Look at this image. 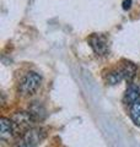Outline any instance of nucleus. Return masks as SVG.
Listing matches in <instances>:
<instances>
[{"label":"nucleus","mask_w":140,"mask_h":147,"mask_svg":"<svg viewBox=\"0 0 140 147\" xmlns=\"http://www.w3.org/2000/svg\"><path fill=\"white\" fill-rule=\"evenodd\" d=\"M46 137V132L41 127H31L16 140L14 147H37Z\"/></svg>","instance_id":"1"},{"label":"nucleus","mask_w":140,"mask_h":147,"mask_svg":"<svg viewBox=\"0 0 140 147\" xmlns=\"http://www.w3.org/2000/svg\"><path fill=\"white\" fill-rule=\"evenodd\" d=\"M41 82H42V79L37 72H33V71L27 72L18 82V92L22 96H25V97L32 96L39 88Z\"/></svg>","instance_id":"2"},{"label":"nucleus","mask_w":140,"mask_h":147,"mask_svg":"<svg viewBox=\"0 0 140 147\" xmlns=\"http://www.w3.org/2000/svg\"><path fill=\"white\" fill-rule=\"evenodd\" d=\"M12 121L15 124L16 132L20 131V134H23L25 131H27L29 129L32 127V124H33L35 119L32 118L30 112H18L12 118Z\"/></svg>","instance_id":"3"},{"label":"nucleus","mask_w":140,"mask_h":147,"mask_svg":"<svg viewBox=\"0 0 140 147\" xmlns=\"http://www.w3.org/2000/svg\"><path fill=\"white\" fill-rule=\"evenodd\" d=\"M139 99H140V79H134L132 82H129V86L127 91H125L124 100L125 103L132 105Z\"/></svg>","instance_id":"4"},{"label":"nucleus","mask_w":140,"mask_h":147,"mask_svg":"<svg viewBox=\"0 0 140 147\" xmlns=\"http://www.w3.org/2000/svg\"><path fill=\"white\" fill-rule=\"evenodd\" d=\"M91 48L95 50V53L99 55H103L108 50V44H107V39L101 34H92L88 39Z\"/></svg>","instance_id":"5"},{"label":"nucleus","mask_w":140,"mask_h":147,"mask_svg":"<svg viewBox=\"0 0 140 147\" xmlns=\"http://www.w3.org/2000/svg\"><path fill=\"white\" fill-rule=\"evenodd\" d=\"M0 125H1V131H0L1 140H4V141L11 140L12 137H14V135L16 134L15 124H14L12 119L1 118V119H0Z\"/></svg>","instance_id":"6"},{"label":"nucleus","mask_w":140,"mask_h":147,"mask_svg":"<svg viewBox=\"0 0 140 147\" xmlns=\"http://www.w3.org/2000/svg\"><path fill=\"white\" fill-rule=\"evenodd\" d=\"M119 69L123 74L124 80H127L128 82H132L137 76V66L133 63H124Z\"/></svg>","instance_id":"7"},{"label":"nucleus","mask_w":140,"mask_h":147,"mask_svg":"<svg viewBox=\"0 0 140 147\" xmlns=\"http://www.w3.org/2000/svg\"><path fill=\"white\" fill-rule=\"evenodd\" d=\"M29 112H30V114L32 115V118L35 119V121L36 120H42V119L44 118V114H46L44 108L42 107L41 104L37 103V102H35V104L31 105V108H30Z\"/></svg>","instance_id":"8"},{"label":"nucleus","mask_w":140,"mask_h":147,"mask_svg":"<svg viewBox=\"0 0 140 147\" xmlns=\"http://www.w3.org/2000/svg\"><path fill=\"white\" fill-rule=\"evenodd\" d=\"M122 80H124V77H123V74H122V71H120L119 67L109 71L108 75H107V77H106V81L108 82L109 85H116V84H118V82H120Z\"/></svg>","instance_id":"9"},{"label":"nucleus","mask_w":140,"mask_h":147,"mask_svg":"<svg viewBox=\"0 0 140 147\" xmlns=\"http://www.w3.org/2000/svg\"><path fill=\"white\" fill-rule=\"evenodd\" d=\"M130 118L134 124L140 125V99L130 105Z\"/></svg>","instance_id":"10"}]
</instances>
